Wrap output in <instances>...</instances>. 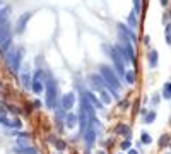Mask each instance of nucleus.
Segmentation results:
<instances>
[{
	"label": "nucleus",
	"instance_id": "f257e3e1",
	"mask_svg": "<svg viewBox=\"0 0 171 154\" xmlns=\"http://www.w3.org/2000/svg\"><path fill=\"white\" fill-rule=\"evenodd\" d=\"M101 77L104 79V82H106L108 89L111 91V94H113L115 98H118L120 82H118V77H116V74L113 72V69H110L108 65H103V67H101Z\"/></svg>",
	"mask_w": 171,
	"mask_h": 154
},
{
	"label": "nucleus",
	"instance_id": "f03ea898",
	"mask_svg": "<svg viewBox=\"0 0 171 154\" xmlns=\"http://www.w3.org/2000/svg\"><path fill=\"white\" fill-rule=\"evenodd\" d=\"M12 43V31H10L9 21L0 24V51H7Z\"/></svg>",
	"mask_w": 171,
	"mask_h": 154
},
{
	"label": "nucleus",
	"instance_id": "7ed1b4c3",
	"mask_svg": "<svg viewBox=\"0 0 171 154\" xmlns=\"http://www.w3.org/2000/svg\"><path fill=\"white\" fill-rule=\"evenodd\" d=\"M5 60H7V65L10 67V70L17 72L19 67H21V60H22V50H21V48H12V50L7 53Z\"/></svg>",
	"mask_w": 171,
	"mask_h": 154
},
{
	"label": "nucleus",
	"instance_id": "20e7f679",
	"mask_svg": "<svg viewBox=\"0 0 171 154\" xmlns=\"http://www.w3.org/2000/svg\"><path fill=\"white\" fill-rule=\"evenodd\" d=\"M55 103H57V84L51 77H48L46 79V106L50 110H55Z\"/></svg>",
	"mask_w": 171,
	"mask_h": 154
},
{
	"label": "nucleus",
	"instance_id": "39448f33",
	"mask_svg": "<svg viewBox=\"0 0 171 154\" xmlns=\"http://www.w3.org/2000/svg\"><path fill=\"white\" fill-rule=\"evenodd\" d=\"M110 53H111V60H113V65H115L116 72L120 75H125L127 74V70H125V58L121 57V53L116 50V46L110 48Z\"/></svg>",
	"mask_w": 171,
	"mask_h": 154
},
{
	"label": "nucleus",
	"instance_id": "423d86ee",
	"mask_svg": "<svg viewBox=\"0 0 171 154\" xmlns=\"http://www.w3.org/2000/svg\"><path fill=\"white\" fill-rule=\"evenodd\" d=\"M74 103H75V94L74 92H67L63 98H62V106H63V110H72V106H74Z\"/></svg>",
	"mask_w": 171,
	"mask_h": 154
},
{
	"label": "nucleus",
	"instance_id": "0eeeda50",
	"mask_svg": "<svg viewBox=\"0 0 171 154\" xmlns=\"http://www.w3.org/2000/svg\"><path fill=\"white\" fill-rule=\"evenodd\" d=\"M99 123V122H98ZM94 137H96V123H89V127H87V130L84 133V139H86V144L91 145L92 141H94Z\"/></svg>",
	"mask_w": 171,
	"mask_h": 154
},
{
	"label": "nucleus",
	"instance_id": "6e6552de",
	"mask_svg": "<svg viewBox=\"0 0 171 154\" xmlns=\"http://www.w3.org/2000/svg\"><path fill=\"white\" fill-rule=\"evenodd\" d=\"M31 16H33V12H24V14L19 17V21H17V33H22V31H24L28 21L31 19Z\"/></svg>",
	"mask_w": 171,
	"mask_h": 154
},
{
	"label": "nucleus",
	"instance_id": "1a4fd4ad",
	"mask_svg": "<svg viewBox=\"0 0 171 154\" xmlns=\"http://www.w3.org/2000/svg\"><path fill=\"white\" fill-rule=\"evenodd\" d=\"M86 98L89 99V103L92 104V106H96L98 110H103V106H104V104H103V103H101L99 99H98V98L92 94V92H86Z\"/></svg>",
	"mask_w": 171,
	"mask_h": 154
},
{
	"label": "nucleus",
	"instance_id": "9d476101",
	"mask_svg": "<svg viewBox=\"0 0 171 154\" xmlns=\"http://www.w3.org/2000/svg\"><path fill=\"white\" fill-rule=\"evenodd\" d=\"M96 91L99 92V96H101V101H103V104H110V103H111V96H110V92L106 91L104 87H101V89H96Z\"/></svg>",
	"mask_w": 171,
	"mask_h": 154
},
{
	"label": "nucleus",
	"instance_id": "9b49d317",
	"mask_svg": "<svg viewBox=\"0 0 171 154\" xmlns=\"http://www.w3.org/2000/svg\"><path fill=\"white\" fill-rule=\"evenodd\" d=\"M21 81H22V86H24V87H33V79H31L29 72H24V74L21 75Z\"/></svg>",
	"mask_w": 171,
	"mask_h": 154
},
{
	"label": "nucleus",
	"instance_id": "f8f14e48",
	"mask_svg": "<svg viewBox=\"0 0 171 154\" xmlns=\"http://www.w3.org/2000/svg\"><path fill=\"white\" fill-rule=\"evenodd\" d=\"M75 123H77V116H75L74 113H69V115H67V120H65L67 128H74V127H75Z\"/></svg>",
	"mask_w": 171,
	"mask_h": 154
},
{
	"label": "nucleus",
	"instance_id": "ddd939ff",
	"mask_svg": "<svg viewBox=\"0 0 171 154\" xmlns=\"http://www.w3.org/2000/svg\"><path fill=\"white\" fill-rule=\"evenodd\" d=\"M9 12H10V7H4V9L0 10V24H4V22H7V17H9Z\"/></svg>",
	"mask_w": 171,
	"mask_h": 154
},
{
	"label": "nucleus",
	"instance_id": "4468645a",
	"mask_svg": "<svg viewBox=\"0 0 171 154\" xmlns=\"http://www.w3.org/2000/svg\"><path fill=\"white\" fill-rule=\"evenodd\" d=\"M116 132L121 133V135H125L127 139L130 137V128H128L127 125H118V127H116Z\"/></svg>",
	"mask_w": 171,
	"mask_h": 154
},
{
	"label": "nucleus",
	"instance_id": "2eb2a0df",
	"mask_svg": "<svg viewBox=\"0 0 171 154\" xmlns=\"http://www.w3.org/2000/svg\"><path fill=\"white\" fill-rule=\"evenodd\" d=\"M149 63H151V67H156L158 65V51L156 50H152L149 53Z\"/></svg>",
	"mask_w": 171,
	"mask_h": 154
},
{
	"label": "nucleus",
	"instance_id": "dca6fc26",
	"mask_svg": "<svg viewBox=\"0 0 171 154\" xmlns=\"http://www.w3.org/2000/svg\"><path fill=\"white\" fill-rule=\"evenodd\" d=\"M33 91L36 92V94H41L43 92V84L40 81H33V87H31Z\"/></svg>",
	"mask_w": 171,
	"mask_h": 154
},
{
	"label": "nucleus",
	"instance_id": "f3484780",
	"mask_svg": "<svg viewBox=\"0 0 171 154\" xmlns=\"http://www.w3.org/2000/svg\"><path fill=\"white\" fill-rule=\"evenodd\" d=\"M128 24H130L132 28H137V19H135V12H132L130 16H128Z\"/></svg>",
	"mask_w": 171,
	"mask_h": 154
},
{
	"label": "nucleus",
	"instance_id": "a211bd4d",
	"mask_svg": "<svg viewBox=\"0 0 171 154\" xmlns=\"http://www.w3.org/2000/svg\"><path fill=\"white\" fill-rule=\"evenodd\" d=\"M17 153H22V154H38L33 147H24V149H17Z\"/></svg>",
	"mask_w": 171,
	"mask_h": 154
},
{
	"label": "nucleus",
	"instance_id": "6ab92c4d",
	"mask_svg": "<svg viewBox=\"0 0 171 154\" xmlns=\"http://www.w3.org/2000/svg\"><path fill=\"white\" fill-rule=\"evenodd\" d=\"M125 79H127L128 84H133V82H135V75H133V72H127V74H125Z\"/></svg>",
	"mask_w": 171,
	"mask_h": 154
},
{
	"label": "nucleus",
	"instance_id": "aec40b11",
	"mask_svg": "<svg viewBox=\"0 0 171 154\" xmlns=\"http://www.w3.org/2000/svg\"><path fill=\"white\" fill-rule=\"evenodd\" d=\"M154 120H156V111L147 113V116H145V123H152Z\"/></svg>",
	"mask_w": 171,
	"mask_h": 154
},
{
	"label": "nucleus",
	"instance_id": "412c9836",
	"mask_svg": "<svg viewBox=\"0 0 171 154\" xmlns=\"http://www.w3.org/2000/svg\"><path fill=\"white\" fill-rule=\"evenodd\" d=\"M133 9H135V14H139L142 10V7H140V0H133Z\"/></svg>",
	"mask_w": 171,
	"mask_h": 154
},
{
	"label": "nucleus",
	"instance_id": "4be33fe9",
	"mask_svg": "<svg viewBox=\"0 0 171 154\" xmlns=\"http://www.w3.org/2000/svg\"><path fill=\"white\" fill-rule=\"evenodd\" d=\"M12 127H14V128H21V127H22V123H21L19 118H14V120H12Z\"/></svg>",
	"mask_w": 171,
	"mask_h": 154
},
{
	"label": "nucleus",
	"instance_id": "5701e85b",
	"mask_svg": "<svg viewBox=\"0 0 171 154\" xmlns=\"http://www.w3.org/2000/svg\"><path fill=\"white\" fill-rule=\"evenodd\" d=\"M142 142H144V144H149V142H151V135L144 132V133H142Z\"/></svg>",
	"mask_w": 171,
	"mask_h": 154
},
{
	"label": "nucleus",
	"instance_id": "b1692460",
	"mask_svg": "<svg viewBox=\"0 0 171 154\" xmlns=\"http://www.w3.org/2000/svg\"><path fill=\"white\" fill-rule=\"evenodd\" d=\"M43 75H45V74H43V70L40 69V70L36 72V75H34V79H33V81H40V82H41V79H43Z\"/></svg>",
	"mask_w": 171,
	"mask_h": 154
},
{
	"label": "nucleus",
	"instance_id": "393cba45",
	"mask_svg": "<svg viewBox=\"0 0 171 154\" xmlns=\"http://www.w3.org/2000/svg\"><path fill=\"white\" fill-rule=\"evenodd\" d=\"M55 145H57V149H58V151H63V147H65V144L62 142V141H57Z\"/></svg>",
	"mask_w": 171,
	"mask_h": 154
},
{
	"label": "nucleus",
	"instance_id": "a878e982",
	"mask_svg": "<svg viewBox=\"0 0 171 154\" xmlns=\"http://www.w3.org/2000/svg\"><path fill=\"white\" fill-rule=\"evenodd\" d=\"M121 149H130V141H128V139L121 142Z\"/></svg>",
	"mask_w": 171,
	"mask_h": 154
},
{
	"label": "nucleus",
	"instance_id": "bb28decb",
	"mask_svg": "<svg viewBox=\"0 0 171 154\" xmlns=\"http://www.w3.org/2000/svg\"><path fill=\"white\" fill-rule=\"evenodd\" d=\"M164 91L171 94V82H166V84H164Z\"/></svg>",
	"mask_w": 171,
	"mask_h": 154
},
{
	"label": "nucleus",
	"instance_id": "cd10ccee",
	"mask_svg": "<svg viewBox=\"0 0 171 154\" xmlns=\"http://www.w3.org/2000/svg\"><path fill=\"white\" fill-rule=\"evenodd\" d=\"M0 116H5V106L0 104Z\"/></svg>",
	"mask_w": 171,
	"mask_h": 154
},
{
	"label": "nucleus",
	"instance_id": "c85d7f7f",
	"mask_svg": "<svg viewBox=\"0 0 171 154\" xmlns=\"http://www.w3.org/2000/svg\"><path fill=\"white\" fill-rule=\"evenodd\" d=\"M162 96H164V99H171V94L166 91H162Z\"/></svg>",
	"mask_w": 171,
	"mask_h": 154
},
{
	"label": "nucleus",
	"instance_id": "c756f323",
	"mask_svg": "<svg viewBox=\"0 0 171 154\" xmlns=\"http://www.w3.org/2000/svg\"><path fill=\"white\" fill-rule=\"evenodd\" d=\"M166 142H168V139H166V135H162V139L159 141V144L162 145V144H166Z\"/></svg>",
	"mask_w": 171,
	"mask_h": 154
},
{
	"label": "nucleus",
	"instance_id": "7c9ffc66",
	"mask_svg": "<svg viewBox=\"0 0 171 154\" xmlns=\"http://www.w3.org/2000/svg\"><path fill=\"white\" fill-rule=\"evenodd\" d=\"M128 154H139V153H137L135 149H128Z\"/></svg>",
	"mask_w": 171,
	"mask_h": 154
},
{
	"label": "nucleus",
	"instance_id": "2f4dec72",
	"mask_svg": "<svg viewBox=\"0 0 171 154\" xmlns=\"http://www.w3.org/2000/svg\"><path fill=\"white\" fill-rule=\"evenodd\" d=\"M159 2H161V5H168V2H170V0H159Z\"/></svg>",
	"mask_w": 171,
	"mask_h": 154
},
{
	"label": "nucleus",
	"instance_id": "473e14b6",
	"mask_svg": "<svg viewBox=\"0 0 171 154\" xmlns=\"http://www.w3.org/2000/svg\"><path fill=\"white\" fill-rule=\"evenodd\" d=\"M96 154H104V153H103V151H98V153H96Z\"/></svg>",
	"mask_w": 171,
	"mask_h": 154
}]
</instances>
